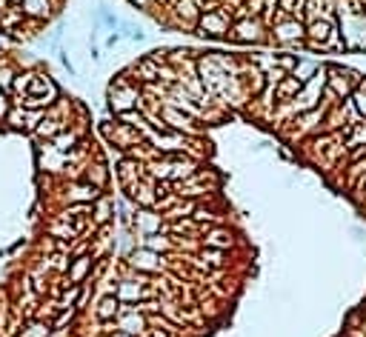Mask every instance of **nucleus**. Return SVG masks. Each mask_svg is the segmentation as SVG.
Returning a JSON list of instances; mask_svg holds the SVG:
<instances>
[{"label":"nucleus","instance_id":"obj_1","mask_svg":"<svg viewBox=\"0 0 366 337\" xmlns=\"http://www.w3.org/2000/svg\"><path fill=\"white\" fill-rule=\"evenodd\" d=\"M326 75H329V69H318L315 75H312V80H306L303 83V95H298L295 100H292V109L295 112H312V109H318V97H320V92L326 89Z\"/></svg>","mask_w":366,"mask_h":337},{"label":"nucleus","instance_id":"obj_2","mask_svg":"<svg viewBox=\"0 0 366 337\" xmlns=\"http://www.w3.org/2000/svg\"><path fill=\"white\" fill-rule=\"evenodd\" d=\"M140 92L135 89V86H129L123 77L109 89V106H112V112L115 114H123V112H132L135 106H140Z\"/></svg>","mask_w":366,"mask_h":337},{"label":"nucleus","instance_id":"obj_3","mask_svg":"<svg viewBox=\"0 0 366 337\" xmlns=\"http://www.w3.org/2000/svg\"><path fill=\"white\" fill-rule=\"evenodd\" d=\"M198 29L201 35L206 38H224L229 32V21H226V12H206L198 18Z\"/></svg>","mask_w":366,"mask_h":337},{"label":"nucleus","instance_id":"obj_4","mask_svg":"<svg viewBox=\"0 0 366 337\" xmlns=\"http://www.w3.org/2000/svg\"><path fill=\"white\" fill-rule=\"evenodd\" d=\"M272 35H275L278 43H298V41H306V23L300 18H292V21L275 23Z\"/></svg>","mask_w":366,"mask_h":337},{"label":"nucleus","instance_id":"obj_5","mask_svg":"<svg viewBox=\"0 0 366 337\" xmlns=\"http://www.w3.org/2000/svg\"><path fill=\"white\" fill-rule=\"evenodd\" d=\"M163 123L169 126V132H187V134H198V126H192L195 120L189 114H180V109L174 106H163Z\"/></svg>","mask_w":366,"mask_h":337},{"label":"nucleus","instance_id":"obj_6","mask_svg":"<svg viewBox=\"0 0 366 337\" xmlns=\"http://www.w3.org/2000/svg\"><path fill=\"white\" fill-rule=\"evenodd\" d=\"M263 23L261 21H241V23H235V29L229 32V38L232 41H238V43H258L261 38H263Z\"/></svg>","mask_w":366,"mask_h":337},{"label":"nucleus","instance_id":"obj_7","mask_svg":"<svg viewBox=\"0 0 366 337\" xmlns=\"http://www.w3.org/2000/svg\"><path fill=\"white\" fill-rule=\"evenodd\" d=\"M132 266L135 269H140V272H160V266H163V257L157 255V252H152V249H137V252H132Z\"/></svg>","mask_w":366,"mask_h":337},{"label":"nucleus","instance_id":"obj_8","mask_svg":"<svg viewBox=\"0 0 366 337\" xmlns=\"http://www.w3.org/2000/svg\"><path fill=\"white\" fill-rule=\"evenodd\" d=\"M172 12L180 18V26H183V18H187V23H189V26H195V23H198V18H201L195 0H172Z\"/></svg>","mask_w":366,"mask_h":337},{"label":"nucleus","instance_id":"obj_9","mask_svg":"<svg viewBox=\"0 0 366 337\" xmlns=\"http://www.w3.org/2000/svg\"><path fill=\"white\" fill-rule=\"evenodd\" d=\"M329 80H332V86H326V89H338L340 95H349L352 92V83L357 80V75L355 72H349V69H329Z\"/></svg>","mask_w":366,"mask_h":337},{"label":"nucleus","instance_id":"obj_10","mask_svg":"<svg viewBox=\"0 0 366 337\" xmlns=\"http://www.w3.org/2000/svg\"><path fill=\"white\" fill-rule=\"evenodd\" d=\"M135 223H137V229H140L143 235H157V232L163 229V215H155V212L143 209V212H137Z\"/></svg>","mask_w":366,"mask_h":337},{"label":"nucleus","instance_id":"obj_11","mask_svg":"<svg viewBox=\"0 0 366 337\" xmlns=\"http://www.w3.org/2000/svg\"><path fill=\"white\" fill-rule=\"evenodd\" d=\"M92 257L89 255H80V257H75L72 263H69V280H72V286H80L83 280H86V274L92 272Z\"/></svg>","mask_w":366,"mask_h":337},{"label":"nucleus","instance_id":"obj_12","mask_svg":"<svg viewBox=\"0 0 366 337\" xmlns=\"http://www.w3.org/2000/svg\"><path fill=\"white\" fill-rule=\"evenodd\" d=\"M23 18H49L52 15V0H21Z\"/></svg>","mask_w":366,"mask_h":337},{"label":"nucleus","instance_id":"obj_13","mask_svg":"<svg viewBox=\"0 0 366 337\" xmlns=\"http://www.w3.org/2000/svg\"><path fill=\"white\" fill-rule=\"evenodd\" d=\"M100 198V186L95 183H75L69 189V200H80V203H95Z\"/></svg>","mask_w":366,"mask_h":337},{"label":"nucleus","instance_id":"obj_14","mask_svg":"<svg viewBox=\"0 0 366 337\" xmlns=\"http://www.w3.org/2000/svg\"><path fill=\"white\" fill-rule=\"evenodd\" d=\"M300 89H303V83L298 80V77H292V75H286L278 86H275V95L281 97V100H295L298 95H300Z\"/></svg>","mask_w":366,"mask_h":337},{"label":"nucleus","instance_id":"obj_15","mask_svg":"<svg viewBox=\"0 0 366 337\" xmlns=\"http://www.w3.org/2000/svg\"><path fill=\"white\" fill-rule=\"evenodd\" d=\"M204 243H206L209 249H229V246H232V235H229L226 229H206Z\"/></svg>","mask_w":366,"mask_h":337},{"label":"nucleus","instance_id":"obj_16","mask_svg":"<svg viewBox=\"0 0 366 337\" xmlns=\"http://www.w3.org/2000/svg\"><path fill=\"white\" fill-rule=\"evenodd\" d=\"M115 294H117V300H120V303H129V300H137V297H143V294H146V289H143L140 283L123 280V283H117Z\"/></svg>","mask_w":366,"mask_h":337},{"label":"nucleus","instance_id":"obj_17","mask_svg":"<svg viewBox=\"0 0 366 337\" xmlns=\"http://www.w3.org/2000/svg\"><path fill=\"white\" fill-rule=\"evenodd\" d=\"M120 300H117V294H106V297H100V303H98V317L100 320H112V317H117L120 314Z\"/></svg>","mask_w":366,"mask_h":337},{"label":"nucleus","instance_id":"obj_18","mask_svg":"<svg viewBox=\"0 0 366 337\" xmlns=\"http://www.w3.org/2000/svg\"><path fill=\"white\" fill-rule=\"evenodd\" d=\"M318 69H320L318 63H309V60H298V66H295L292 77H298L300 83H306V80H312V75H315Z\"/></svg>","mask_w":366,"mask_h":337},{"label":"nucleus","instance_id":"obj_19","mask_svg":"<svg viewBox=\"0 0 366 337\" xmlns=\"http://www.w3.org/2000/svg\"><path fill=\"white\" fill-rule=\"evenodd\" d=\"M49 334H52L49 323H41V320H32V323L21 331V337H49Z\"/></svg>","mask_w":366,"mask_h":337},{"label":"nucleus","instance_id":"obj_20","mask_svg":"<svg viewBox=\"0 0 366 337\" xmlns=\"http://www.w3.org/2000/svg\"><path fill=\"white\" fill-rule=\"evenodd\" d=\"M78 143V134L75 132H63V134H55V149L63 154V151H72Z\"/></svg>","mask_w":366,"mask_h":337},{"label":"nucleus","instance_id":"obj_21","mask_svg":"<svg viewBox=\"0 0 366 337\" xmlns=\"http://www.w3.org/2000/svg\"><path fill=\"white\" fill-rule=\"evenodd\" d=\"M143 237H146V243H143V246H146V249H152V252H169V249H172V243H169L160 232H157V235H143Z\"/></svg>","mask_w":366,"mask_h":337},{"label":"nucleus","instance_id":"obj_22","mask_svg":"<svg viewBox=\"0 0 366 337\" xmlns=\"http://www.w3.org/2000/svg\"><path fill=\"white\" fill-rule=\"evenodd\" d=\"M61 129H63V123H61V120H52V117H46V114H43V120H41V126H38V134L55 137V132H61Z\"/></svg>","mask_w":366,"mask_h":337},{"label":"nucleus","instance_id":"obj_23","mask_svg":"<svg viewBox=\"0 0 366 337\" xmlns=\"http://www.w3.org/2000/svg\"><path fill=\"white\" fill-rule=\"evenodd\" d=\"M201 266H221L224 263V249H204L201 252Z\"/></svg>","mask_w":366,"mask_h":337},{"label":"nucleus","instance_id":"obj_24","mask_svg":"<svg viewBox=\"0 0 366 337\" xmlns=\"http://www.w3.org/2000/svg\"><path fill=\"white\" fill-rule=\"evenodd\" d=\"M12 83H15V72L9 66H4V69H0V92L9 95L12 92Z\"/></svg>","mask_w":366,"mask_h":337},{"label":"nucleus","instance_id":"obj_25","mask_svg":"<svg viewBox=\"0 0 366 337\" xmlns=\"http://www.w3.org/2000/svg\"><path fill=\"white\" fill-rule=\"evenodd\" d=\"M109 212H112V206H109V200H103V203L98 206V215H95V223H100V226H103V223L109 220Z\"/></svg>","mask_w":366,"mask_h":337},{"label":"nucleus","instance_id":"obj_26","mask_svg":"<svg viewBox=\"0 0 366 337\" xmlns=\"http://www.w3.org/2000/svg\"><path fill=\"white\" fill-rule=\"evenodd\" d=\"M72 317H75V306H72V309H63V311H61V317L55 320V328H61V326H63V323H69Z\"/></svg>","mask_w":366,"mask_h":337},{"label":"nucleus","instance_id":"obj_27","mask_svg":"<svg viewBox=\"0 0 366 337\" xmlns=\"http://www.w3.org/2000/svg\"><path fill=\"white\" fill-rule=\"evenodd\" d=\"M355 106H357V112L366 117V92L360 89V92H355Z\"/></svg>","mask_w":366,"mask_h":337},{"label":"nucleus","instance_id":"obj_28","mask_svg":"<svg viewBox=\"0 0 366 337\" xmlns=\"http://www.w3.org/2000/svg\"><path fill=\"white\" fill-rule=\"evenodd\" d=\"M12 9V4H9V0H0V15H6Z\"/></svg>","mask_w":366,"mask_h":337},{"label":"nucleus","instance_id":"obj_29","mask_svg":"<svg viewBox=\"0 0 366 337\" xmlns=\"http://www.w3.org/2000/svg\"><path fill=\"white\" fill-rule=\"evenodd\" d=\"M129 4H135V6H143V9H146V6H152L149 0H129Z\"/></svg>","mask_w":366,"mask_h":337},{"label":"nucleus","instance_id":"obj_30","mask_svg":"<svg viewBox=\"0 0 366 337\" xmlns=\"http://www.w3.org/2000/svg\"><path fill=\"white\" fill-rule=\"evenodd\" d=\"M115 337H129V334H126V331H117V334H115Z\"/></svg>","mask_w":366,"mask_h":337},{"label":"nucleus","instance_id":"obj_31","mask_svg":"<svg viewBox=\"0 0 366 337\" xmlns=\"http://www.w3.org/2000/svg\"><path fill=\"white\" fill-rule=\"evenodd\" d=\"M9 4H12V6H18V4H21V0H9Z\"/></svg>","mask_w":366,"mask_h":337},{"label":"nucleus","instance_id":"obj_32","mask_svg":"<svg viewBox=\"0 0 366 337\" xmlns=\"http://www.w3.org/2000/svg\"><path fill=\"white\" fill-rule=\"evenodd\" d=\"M152 337H166V334H152Z\"/></svg>","mask_w":366,"mask_h":337}]
</instances>
